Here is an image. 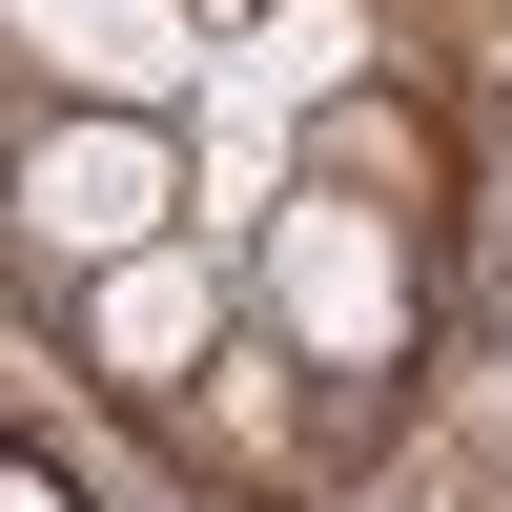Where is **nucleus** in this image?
<instances>
[{"instance_id": "obj_1", "label": "nucleus", "mask_w": 512, "mask_h": 512, "mask_svg": "<svg viewBox=\"0 0 512 512\" xmlns=\"http://www.w3.org/2000/svg\"><path fill=\"white\" fill-rule=\"evenodd\" d=\"M21 246L62 287H103L123 246H185V144H164V123H123V103H62L21 144Z\"/></svg>"}, {"instance_id": "obj_2", "label": "nucleus", "mask_w": 512, "mask_h": 512, "mask_svg": "<svg viewBox=\"0 0 512 512\" xmlns=\"http://www.w3.org/2000/svg\"><path fill=\"white\" fill-rule=\"evenodd\" d=\"M267 328H287L308 369H390V349H410V246H390V205L287 185V205H267Z\"/></svg>"}, {"instance_id": "obj_3", "label": "nucleus", "mask_w": 512, "mask_h": 512, "mask_svg": "<svg viewBox=\"0 0 512 512\" xmlns=\"http://www.w3.org/2000/svg\"><path fill=\"white\" fill-rule=\"evenodd\" d=\"M0 41H21L62 103H123V123H164L205 82V21H185V0H0Z\"/></svg>"}, {"instance_id": "obj_4", "label": "nucleus", "mask_w": 512, "mask_h": 512, "mask_svg": "<svg viewBox=\"0 0 512 512\" xmlns=\"http://www.w3.org/2000/svg\"><path fill=\"white\" fill-rule=\"evenodd\" d=\"M205 308H226V287H205V246H123V267L82 287V369L185 390V369H205Z\"/></svg>"}, {"instance_id": "obj_5", "label": "nucleus", "mask_w": 512, "mask_h": 512, "mask_svg": "<svg viewBox=\"0 0 512 512\" xmlns=\"http://www.w3.org/2000/svg\"><path fill=\"white\" fill-rule=\"evenodd\" d=\"M0 512H82V492H62V472H0Z\"/></svg>"}]
</instances>
